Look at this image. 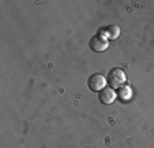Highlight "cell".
<instances>
[{
    "label": "cell",
    "mask_w": 154,
    "mask_h": 148,
    "mask_svg": "<svg viewBox=\"0 0 154 148\" xmlns=\"http://www.w3.org/2000/svg\"><path fill=\"white\" fill-rule=\"evenodd\" d=\"M107 82L110 84V87H122L126 82V74H125L123 69L115 68V69H110L108 77H107Z\"/></svg>",
    "instance_id": "1"
},
{
    "label": "cell",
    "mask_w": 154,
    "mask_h": 148,
    "mask_svg": "<svg viewBox=\"0 0 154 148\" xmlns=\"http://www.w3.org/2000/svg\"><path fill=\"white\" fill-rule=\"evenodd\" d=\"M107 84H108L107 77L100 72H95L89 77V87L92 89V91H102V89L107 87Z\"/></svg>",
    "instance_id": "2"
},
{
    "label": "cell",
    "mask_w": 154,
    "mask_h": 148,
    "mask_svg": "<svg viewBox=\"0 0 154 148\" xmlns=\"http://www.w3.org/2000/svg\"><path fill=\"white\" fill-rule=\"evenodd\" d=\"M100 35L105 36L107 40H113V38H116V36L120 35V28L116 27V25H108V27L102 28Z\"/></svg>",
    "instance_id": "5"
},
{
    "label": "cell",
    "mask_w": 154,
    "mask_h": 148,
    "mask_svg": "<svg viewBox=\"0 0 154 148\" xmlns=\"http://www.w3.org/2000/svg\"><path fill=\"white\" fill-rule=\"evenodd\" d=\"M90 48H92L95 53H102V51H105L108 48V40L98 33V35L92 36V40H90Z\"/></svg>",
    "instance_id": "3"
},
{
    "label": "cell",
    "mask_w": 154,
    "mask_h": 148,
    "mask_svg": "<svg viewBox=\"0 0 154 148\" xmlns=\"http://www.w3.org/2000/svg\"><path fill=\"white\" fill-rule=\"evenodd\" d=\"M116 94H115V89L113 87H105L100 91V102L102 104H112L115 101Z\"/></svg>",
    "instance_id": "4"
},
{
    "label": "cell",
    "mask_w": 154,
    "mask_h": 148,
    "mask_svg": "<svg viewBox=\"0 0 154 148\" xmlns=\"http://www.w3.org/2000/svg\"><path fill=\"white\" fill-rule=\"evenodd\" d=\"M131 95H133V89H131V86H128V84H125V86L120 87V92H118V97L122 99V101L128 102L131 99Z\"/></svg>",
    "instance_id": "6"
}]
</instances>
